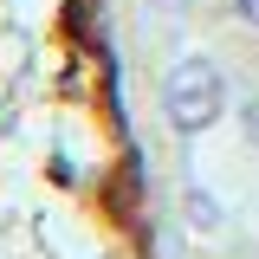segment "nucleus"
I'll return each instance as SVG.
<instances>
[{
  "instance_id": "nucleus-5",
  "label": "nucleus",
  "mask_w": 259,
  "mask_h": 259,
  "mask_svg": "<svg viewBox=\"0 0 259 259\" xmlns=\"http://www.w3.org/2000/svg\"><path fill=\"white\" fill-rule=\"evenodd\" d=\"M168 7H182V0H168Z\"/></svg>"
},
{
  "instance_id": "nucleus-3",
  "label": "nucleus",
  "mask_w": 259,
  "mask_h": 259,
  "mask_svg": "<svg viewBox=\"0 0 259 259\" xmlns=\"http://www.w3.org/2000/svg\"><path fill=\"white\" fill-rule=\"evenodd\" d=\"M240 130L259 143V97H246V104H240Z\"/></svg>"
},
{
  "instance_id": "nucleus-2",
  "label": "nucleus",
  "mask_w": 259,
  "mask_h": 259,
  "mask_svg": "<svg viewBox=\"0 0 259 259\" xmlns=\"http://www.w3.org/2000/svg\"><path fill=\"white\" fill-rule=\"evenodd\" d=\"M188 221L214 233V227H221V201H214V194H201V188H188Z\"/></svg>"
},
{
  "instance_id": "nucleus-4",
  "label": "nucleus",
  "mask_w": 259,
  "mask_h": 259,
  "mask_svg": "<svg viewBox=\"0 0 259 259\" xmlns=\"http://www.w3.org/2000/svg\"><path fill=\"white\" fill-rule=\"evenodd\" d=\"M233 13H240L246 26H259V0H233Z\"/></svg>"
},
{
  "instance_id": "nucleus-1",
  "label": "nucleus",
  "mask_w": 259,
  "mask_h": 259,
  "mask_svg": "<svg viewBox=\"0 0 259 259\" xmlns=\"http://www.w3.org/2000/svg\"><path fill=\"white\" fill-rule=\"evenodd\" d=\"M162 117H168V130L175 136H201V130H214L227 117V71L214 59H201V52H188V59L168 65V78H162Z\"/></svg>"
}]
</instances>
